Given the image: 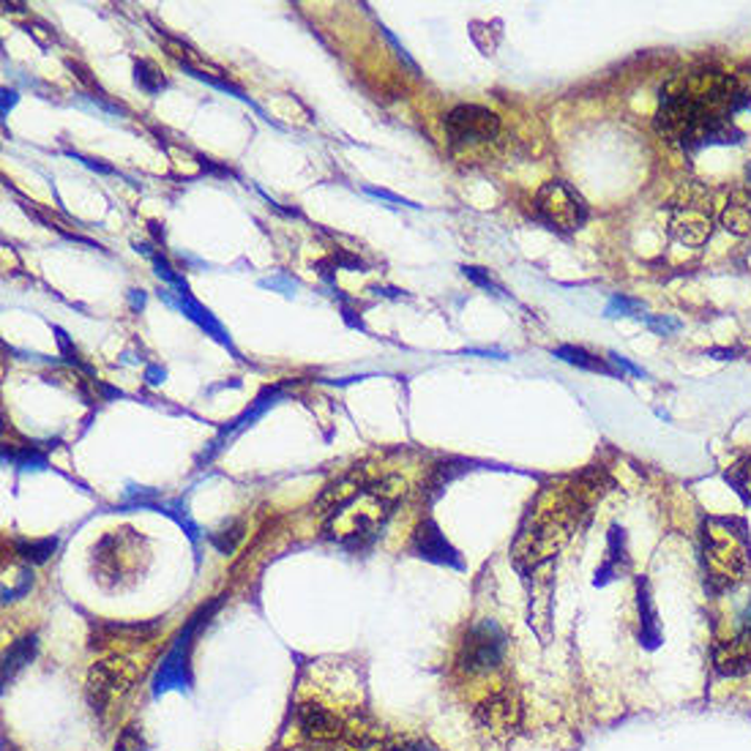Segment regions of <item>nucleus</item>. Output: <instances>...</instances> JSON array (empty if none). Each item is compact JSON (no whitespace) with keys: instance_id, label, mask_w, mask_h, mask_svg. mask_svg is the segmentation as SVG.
Returning a JSON list of instances; mask_svg holds the SVG:
<instances>
[{"instance_id":"obj_9","label":"nucleus","mask_w":751,"mask_h":751,"mask_svg":"<svg viewBox=\"0 0 751 751\" xmlns=\"http://www.w3.org/2000/svg\"><path fill=\"white\" fill-rule=\"evenodd\" d=\"M443 126H446V135L454 146H481V142H492L501 135L497 112L481 105L454 107L443 120Z\"/></svg>"},{"instance_id":"obj_21","label":"nucleus","mask_w":751,"mask_h":751,"mask_svg":"<svg viewBox=\"0 0 751 751\" xmlns=\"http://www.w3.org/2000/svg\"><path fill=\"white\" fill-rule=\"evenodd\" d=\"M557 356H561L563 360H569V364H574V366H582V369H591V372H604V375H615V369H612L610 364H604V360L596 358V356H591V353L587 350H582V347H561V350H557Z\"/></svg>"},{"instance_id":"obj_24","label":"nucleus","mask_w":751,"mask_h":751,"mask_svg":"<svg viewBox=\"0 0 751 751\" xmlns=\"http://www.w3.org/2000/svg\"><path fill=\"white\" fill-rule=\"evenodd\" d=\"M381 751H441L435 743H429L426 738H394L388 741Z\"/></svg>"},{"instance_id":"obj_1","label":"nucleus","mask_w":751,"mask_h":751,"mask_svg":"<svg viewBox=\"0 0 751 751\" xmlns=\"http://www.w3.org/2000/svg\"><path fill=\"white\" fill-rule=\"evenodd\" d=\"M749 107L751 93L732 75L717 69L683 71L661 88L653 126L666 146L683 154L708 146H738L743 131L732 118Z\"/></svg>"},{"instance_id":"obj_19","label":"nucleus","mask_w":751,"mask_h":751,"mask_svg":"<svg viewBox=\"0 0 751 751\" xmlns=\"http://www.w3.org/2000/svg\"><path fill=\"white\" fill-rule=\"evenodd\" d=\"M719 221L727 227V230L735 233V236H749V233H751V200H743V197H730L724 210H721Z\"/></svg>"},{"instance_id":"obj_27","label":"nucleus","mask_w":751,"mask_h":751,"mask_svg":"<svg viewBox=\"0 0 751 751\" xmlns=\"http://www.w3.org/2000/svg\"><path fill=\"white\" fill-rule=\"evenodd\" d=\"M743 189H747V197L751 200V161L747 165V176H743Z\"/></svg>"},{"instance_id":"obj_6","label":"nucleus","mask_w":751,"mask_h":751,"mask_svg":"<svg viewBox=\"0 0 751 751\" xmlns=\"http://www.w3.org/2000/svg\"><path fill=\"white\" fill-rule=\"evenodd\" d=\"M137 675H140V670H137L135 661L120 656V653L90 666L86 694L93 713L110 711L116 705V700H120L126 691L135 686Z\"/></svg>"},{"instance_id":"obj_3","label":"nucleus","mask_w":751,"mask_h":751,"mask_svg":"<svg viewBox=\"0 0 751 751\" xmlns=\"http://www.w3.org/2000/svg\"><path fill=\"white\" fill-rule=\"evenodd\" d=\"M702 566L713 591H732L751 571V541L747 522L735 516H711L702 525Z\"/></svg>"},{"instance_id":"obj_18","label":"nucleus","mask_w":751,"mask_h":751,"mask_svg":"<svg viewBox=\"0 0 751 751\" xmlns=\"http://www.w3.org/2000/svg\"><path fill=\"white\" fill-rule=\"evenodd\" d=\"M36 651H39L36 634L22 636V640H17L14 645L6 651V656H3V686H9V683L14 681V678L20 675L22 670H26L30 661L36 659Z\"/></svg>"},{"instance_id":"obj_2","label":"nucleus","mask_w":751,"mask_h":751,"mask_svg":"<svg viewBox=\"0 0 751 751\" xmlns=\"http://www.w3.org/2000/svg\"><path fill=\"white\" fill-rule=\"evenodd\" d=\"M601 497V484L591 473L574 478L566 486H555L544 495V506L531 508L520 536L514 541V561L520 566H538L550 561L557 550L571 538L582 514H587L591 503Z\"/></svg>"},{"instance_id":"obj_22","label":"nucleus","mask_w":751,"mask_h":751,"mask_svg":"<svg viewBox=\"0 0 751 751\" xmlns=\"http://www.w3.org/2000/svg\"><path fill=\"white\" fill-rule=\"evenodd\" d=\"M58 541L56 538H41V541H20L17 544V552H20L22 561L28 563H45L47 557L56 552Z\"/></svg>"},{"instance_id":"obj_25","label":"nucleus","mask_w":751,"mask_h":751,"mask_svg":"<svg viewBox=\"0 0 751 751\" xmlns=\"http://www.w3.org/2000/svg\"><path fill=\"white\" fill-rule=\"evenodd\" d=\"M648 326L661 336H670V334H675V330H681V320H675V317H651Z\"/></svg>"},{"instance_id":"obj_15","label":"nucleus","mask_w":751,"mask_h":751,"mask_svg":"<svg viewBox=\"0 0 751 751\" xmlns=\"http://www.w3.org/2000/svg\"><path fill=\"white\" fill-rule=\"evenodd\" d=\"M156 623H96L93 634H90V648H110L116 642L123 645H142V642L154 640Z\"/></svg>"},{"instance_id":"obj_7","label":"nucleus","mask_w":751,"mask_h":751,"mask_svg":"<svg viewBox=\"0 0 751 751\" xmlns=\"http://www.w3.org/2000/svg\"><path fill=\"white\" fill-rule=\"evenodd\" d=\"M533 210H536L538 221L561 233L580 230L587 221L585 200L563 180H550V184L541 186Z\"/></svg>"},{"instance_id":"obj_4","label":"nucleus","mask_w":751,"mask_h":751,"mask_svg":"<svg viewBox=\"0 0 751 751\" xmlns=\"http://www.w3.org/2000/svg\"><path fill=\"white\" fill-rule=\"evenodd\" d=\"M666 214H670V236L681 240V244L700 246L711 238V195H705L700 186H689V189L678 191L670 206H666Z\"/></svg>"},{"instance_id":"obj_26","label":"nucleus","mask_w":751,"mask_h":751,"mask_svg":"<svg viewBox=\"0 0 751 751\" xmlns=\"http://www.w3.org/2000/svg\"><path fill=\"white\" fill-rule=\"evenodd\" d=\"M645 309V304H640V300H629V298H615L610 306V315H615V312H621V315H636V312Z\"/></svg>"},{"instance_id":"obj_23","label":"nucleus","mask_w":751,"mask_h":751,"mask_svg":"<svg viewBox=\"0 0 751 751\" xmlns=\"http://www.w3.org/2000/svg\"><path fill=\"white\" fill-rule=\"evenodd\" d=\"M116 751H148V741H146V735H142L140 727H135V724L123 727V732L118 735Z\"/></svg>"},{"instance_id":"obj_8","label":"nucleus","mask_w":751,"mask_h":751,"mask_svg":"<svg viewBox=\"0 0 751 751\" xmlns=\"http://www.w3.org/2000/svg\"><path fill=\"white\" fill-rule=\"evenodd\" d=\"M216 610V604H210L208 610H200L195 617H191V623L180 631V636L176 640V645L170 648V653H167L165 661H161L159 672H156L154 678V694L161 696L165 691H172V689H189L191 683V640H195L197 629L202 626V623L208 621L210 612Z\"/></svg>"},{"instance_id":"obj_17","label":"nucleus","mask_w":751,"mask_h":751,"mask_svg":"<svg viewBox=\"0 0 751 751\" xmlns=\"http://www.w3.org/2000/svg\"><path fill=\"white\" fill-rule=\"evenodd\" d=\"M629 569V555H626V536H623V527L612 525L610 531V555H606L604 566L596 571V585H606L610 580L621 576Z\"/></svg>"},{"instance_id":"obj_16","label":"nucleus","mask_w":751,"mask_h":751,"mask_svg":"<svg viewBox=\"0 0 751 751\" xmlns=\"http://www.w3.org/2000/svg\"><path fill=\"white\" fill-rule=\"evenodd\" d=\"M636 606H640V640L648 651L661 645V623L656 604H653L651 591H648V582H640V596H636Z\"/></svg>"},{"instance_id":"obj_20","label":"nucleus","mask_w":751,"mask_h":751,"mask_svg":"<svg viewBox=\"0 0 751 751\" xmlns=\"http://www.w3.org/2000/svg\"><path fill=\"white\" fill-rule=\"evenodd\" d=\"M727 484L743 497V503L751 506V456H741L738 462H732L730 471L724 473Z\"/></svg>"},{"instance_id":"obj_12","label":"nucleus","mask_w":751,"mask_h":751,"mask_svg":"<svg viewBox=\"0 0 751 751\" xmlns=\"http://www.w3.org/2000/svg\"><path fill=\"white\" fill-rule=\"evenodd\" d=\"M520 717H522L520 705H516V700L508 691L492 694L490 700H484L476 708L478 724L484 727L486 732H492V735H511V732L520 727Z\"/></svg>"},{"instance_id":"obj_14","label":"nucleus","mask_w":751,"mask_h":751,"mask_svg":"<svg viewBox=\"0 0 751 751\" xmlns=\"http://www.w3.org/2000/svg\"><path fill=\"white\" fill-rule=\"evenodd\" d=\"M369 486V481H366V473L364 467H353V471L342 473L339 478L334 481V484L326 486V492H323L320 497H317V508L323 511V514H336V511H342L345 506H350L353 501L360 495V492Z\"/></svg>"},{"instance_id":"obj_11","label":"nucleus","mask_w":751,"mask_h":751,"mask_svg":"<svg viewBox=\"0 0 751 751\" xmlns=\"http://www.w3.org/2000/svg\"><path fill=\"white\" fill-rule=\"evenodd\" d=\"M713 664L724 678H741L751 672V617L732 640L721 642L713 651Z\"/></svg>"},{"instance_id":"obj_10","label":"nucleus","mask_w":751,"mask_h":751,"mask_svg":"<svg viewBox=\"0 0 751 751\" xmlns=\"http://www.w3.org/2000/svg\"><path fill=\"white\" fill-rule=\"evenodd\" d=\"M296 721L298 730L304 732L309 741L317 743L336 741V738H342L347 732L345 721L336 717L334 711H328L326 705H320V702H300L296 708Z\"/></svg>"},{"instance_id":"obj_5","label":"nucleus","mask_w":751,"mask_h":751,"mask_svg":"<svg viewBox=\"0 0 751 751\" xmlns=\"http://www.w3.org/2000/svg\"><path fill=\"white\" fill-rule=\"evenodd\" d=\"M506 631L497 626L495 621H478L467 629L465 640L460 645V664L462 672L467 675H484V672H495L506 659Z\"/></svg>"},{"instance_id":"obj_13","label":"nucleus","mask_w":751,"mask_h":751,"mask_svg":"<svg viewBox=\"0 0 751 751\" xmlns=\"http://www.w3.org/2000/svg\"><path fill=\"white\" fill-rule=\"evenodd\" d=\"M411 546L418 557H424V561L441 563V566H456V569L462 566L460 552L448 544V538L443 536L441 527H437L432 520H424L416 527Z\"/></svg>"}]
</instances>
